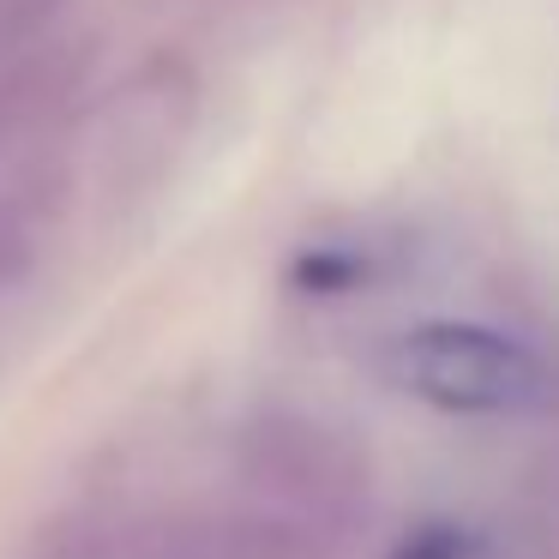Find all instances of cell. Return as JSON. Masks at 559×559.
Returning a JSON list of instances; mask_svg holds the SVG:
<instances>
[{
    "label": "cell",
    "instance_id": "obj_1",
    "mask_svg": "<svg viewBox=\"0 0 559 559\" xmlns=\"http://www.w3.org/2000/svg\"><path fill=\"white\" fill-rule=\"evenodd\" d=\"M391 385L451 415H511L542 403L547 373L535 349L481 325H415L385 349Z\"/></svg>",
    "mask_w": 559,
    "mask_h": 559
}]
</instances>
